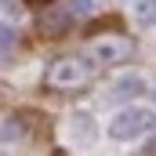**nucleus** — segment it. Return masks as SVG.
<instances>
[{"instance_id":"obj_1","label":"nucleus","mask_w":156,"mask_h":156,"mask_svg":"<svg viewBox=\"0 0 156 156\" xmlns=\"http://www.w3.org/2000/svg\"><path fill=\"white\" fill-rule=\"evenodd\" d=\"M153 127H156V113L131 105V109H123V113L113 116L109 134H113L116 142H131V138H142V134H145V131H153Z\"/></svg>"},{"instance_id":"obj_2","label":"nucleus","mask_w":156,"mask_h":156,"mask_svg":"<svg viewBox=\"0 0 156 156\" xmlns=\"http://www.w3.org/2000/svg\"><path fill=\"white\" fill-rule=\"evenodd\" d=\"M87 80H91V69H87L80 58H58V62L47 69V87H58V91L83 87Z\"/></svg>"},{"instance_id":"obj_3","label":"nucleus","mask_w":156,"mask_h":156,"mask_svg":"<svg viewBox=\"0 0 156 156\" xmlns=\"http://www.w3.org/2000/svg\"><path fill=\"white\" fill-rule=\"evenodd\" d=\"M127 55H131V40H127V37H116V33L98 37V40L87 44V58L98 62V66H120Z\"/></svg>"},{"instance_id":"obj_4","label":"nucleus","mask_w":156,"mask_h":156,"mask_svg":"<svg viewBox=\"0 0 156 156\" xmlns=\"http://www.w3.org/2000/svg\"><path fill=\"white\" fill-rule=\"evenodd\" d=\"M73 18L66 15V7H58V11H47L44 18H40V33L44 37H58V33H66V26H69Z\"/></svg>"},{"instance_id":"obj_5","label":"nucleus","mask_w":156,"mask_h":156,"mask_svg":"<svg viewBox=\"0 0 156 156\" xmlns=\"http://www.w3.org/2000/svg\"><path fill=\"white\" fill-rule=\"evenodd\" d=\"M116 98H134V94H142V80L138 76H123V80H116Z\"/></svg>"},{"instance_id":"obj_6","label":"nucleus","mask_w":156,"mask_h":156,"mask_svg":"<svg viewBox=\"0 0 156 156\" xmlns=\"http://www.w3.org/2000/svg\"><path fill=\"white\" fill-rule=\"evenodd\" d=\"M91 11H94V0H69V4H66V15H69L73 22H76V18H87Z\"/></svg>"},{"instance_id":"obj_7","label":"nucleus","mask_w":156,"mask_h":156,"mask_svg":"<svg viewBox=\"0 0 156 156\" xmlns=\"http://www.w3.org/2000/svg\"><path fill=\"white\" fill-rule=\"evenodd\" d=\"M134 18H138V22H145V26L156 22V0H142V4L134 7Z\"/></svg>"},{"instance_id":"obj_8","label":"nucleus","mask_w":156,"mask_h":156,"mask_svg":"<svg viewBox=\"0 0 156 156\" xmlns=\"http://www.w3.org/2000/svg\"><path fill=\"white\" fill-rule=\"evenodd\" d=\"M83 123H87L83 113H76V116L69 120V134H73V138H87V134H91V127H83Z\"/></svg>"},{"instance_id":"obj_9","label":"nucleus","mask_w":156,"mask_h":156,"mask_svg":"<svg viewBox=\"0 0 156 156\" xmlns=\"http://www.w3.org/2000/svg\"><path fill=\"white\" fill-rule=\"evenodd\" d=\"M22 134V120L18 116H7L4 120V142H11V138H18Z\"/></svg>"},{"instance_id":"obj_10","label":"nucleus","mask_w":156,"mask_h":156,"mask_svg":"<svg viewBox=\"0 0 156 156\" xmlns=\"http://www.w3.org/2000/svg\"><path fill=\"white\" fill-rule=\"evenodd\" d=\"M0 37H4V55H11V44H15V37H18V33H15L11 26H4V33H0Z\"/></svg>"},{"instance_id":"obj_11","label":"nucleus","mask_w":156,"mask_h":156,"mask_svg":"<svg viewBox=\"0 0 156 156\" xmlns=\"http://www.w3.org/2000/svg\"><path fill=\"white\" fill-rule=\"evenodd\" d=\"M4 15H7V18L18 15V4H15V0H4Z\"/></svg>"},{"instance_id":"obj_12","label":"nucleus","mask_w":156,"mask_h":156,"mask_svg":"<svg viewBox=\"0 0 156 156\" xmlns=\"http://www.w3.org/2000/svg\"><path fill=\"white\" fill-rule=\"evenodd\" d=\"M145 153H156V138H153V142H149V149H145Z\"/></svg>"},{"instance_id":"obj_13","label":"nucleus","mask_w":156,"mask_h":156,"mask_svg":"<svg viewBox=\"0 0 156 156\" xmlns=\"http://www.w3.org/2000/svg\"><path fill=\"white\" fill-rule=\"evenodd\" d=\"M29 4H47V0H29Z\"/></svg>"}]
</instances>
